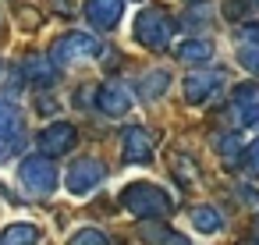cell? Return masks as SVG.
I'll return each instance as SVG.
<instances>
[{
	"mask_svg": "<svg viewBox=\"0 0 259 245\" xmlns=\"http://www.w3.org/2000/svg\"><path fill=\"white\" fill-rule=\"evenodd\" d=\"M121 202H124V210L135 213L139 220H160V217H167V213L174 210L170 192H163V188L153 185V181H132V185H124V188H121Z\"/></svg>",
	"mask_w": 259,
	"mask_h": 245,
	"instance_id": "cell-1",
	"label": "cell"
},
{
	"mask_svg": "<svg viewBox=\"0 0 259 245\" xmlns=\"http://www.w3.org/2000/svg\"><path fill=\"white\" fill-rule=\"evenodd\" d=\"M135 39H139V47H146V50H163L170 39H174V32H178V22H174V15L167 11V8H160V4H149V8H142L139 15H135Z\"/></svg>",
	"mask_w": 259,
	"mask_h": 245,
	"instance_id": "cell-2",
	"label": "cell"
},
{
	"mask_svg": "<svg viewBox=\"0 0 259 245\" xmlns=\"http://www.w3.org/2000/svg\"><path fill=\"white\" fill-rule=\"evenodd\" d=\"M100 54H103V43H100L93 32H64L61 39H54L47 61L61 71V68H75V64L96 61Z\"/></svg>",
	"mask_w": 259,
	"mask_h": 245,
	"instance_id": "cell-3",
	"label": "cell"
},
{
	"mask_svg": "<svg viewBox=\"0 0 259 245\" xmlns=\"http://www.w3.org/2000/svg\"><path fill=\"white\" fill-rule=\"evenodd\" d=\"M18 181H22V188L29 192V195H36V199H47V195H54V188H57V181H61V171H57V164L50 160V156H25L22 164H18Z\"/></svg>",
	"mask_w": 259,
	"mask_h": 245,
	"instance_id": "cell-4",
	"label": "cell"
},
{
	"mask_svg": "<svg viewBox=\"0 0 259 245\" xmlns=\"http://www.w3.org/2000/svg\"><path fill=\"white\" fill-rule=\"evenodd\" d=\"M220 117H224V125H231V132H234V128H245V125H255V121H259V86H255V82L234 86V93H231V100L224 103Z\"/></svg>",
	"mask_w": 259,
	"mask_h": 245,
	"instance_id": "cell-5",
	"label": "cell"
},
{
	"mask_svg": "<svg viewBox=\"0 0 259 245\" xmlns=\"http://www.w3.org/2000/svg\"><path fill=\"white\" fill-rule=\"evenodd\" d=\"M103 178H107V167H103V160H96V156H78V160L64 171V185H68L71 195H89L93 188H100Z\"/></svg>",
	"mask_w": 259,
	"mask_h": 245,
	"instance_id": "cell-6",
	"label": "cell"
},
{
	"mask_svg": "<svg viewBox=\"0 0 259 245\" xmlns=\"http://www.w3.org/2000/svg\"><path fill=\"white\" fill-rule=\"evenodd\" d=\"M224 86H227V71H220V68L195 71V75L185 78V100H188L192 107H202V103H209Z\"/></svg>",
	"mask_w": 259,
	"mask_h": 245,
	"instance_id": "cell-7",
	"label": "cell"
},
{
	"mask_svg": "<svg viewBox=\"0 0 259 245\" xmlns=\"http://www.w3.org/2000/svg\"><path fill=\"white\" fill-rule=\"evenodd\" d=\"M36 146H39V156H64L78 146V132L68 121H54L36 135Z\"/></svg>",
	"mask_w": 259,
	"mask_h": 245,
	"instance_id": "cell-8",
	"label": "cell"
},
{
	"mask_svg": "<svg viewBox=\"0 0 259 245\" xmlns=\"http://www.w3.org/2000/svg\"><path fill=\"white\" fill-rule=\"evenodd\" d=\"M121 156L128 164H146L153 156V132L139 128V125H128L121 132Z\"/></svg>",
	"mask_w": 259,
	"mask_h": 245,
	"instance_id": "cell-9",
	"label": "cell"
},
{
	"mask_svg": "<svg viewBox=\"0 0 259 245\" xmlns=\"http://www.w3.org/2000/svg\"><path fill=\"white\" fill-rule=\"evenodd\" d=\"M82 11H85V22L96 32H110L124 15V0H85Z\"/></svg>",
	"mask_w": 259,
	"mask_h": 245,
	"instance_id": "cell-10",
	"label": "cell"
},
{
	"mask_svg": "<svg viewBox=\"0 0 259 245\" xmlns=\"http://www.w3.org/2000/svg\"><path fill=\"white\" fill-rule=\"evenodd\" d=\"M96 107H100V114H107V117L128 114V110H132V93H128V86H121V82H103V86L96 89Z\"/></svg>",
	"mask_w": 259,
	"mask_h": 245,
	"instance_id": "cell-11",
	"label": "cell"
},
{
	"mask_svg": "<svg viewBox=\"0 0 259 245\" xmlns=\"http://www.w3.org/2000/svg\"><path fill=\"white\" fill-rule=\"evenodd\" d=\"M139 238H142L146 245H188L185 234H178L174 227H167V224H160V220H142V224H139Z\"/></svg>",
	"mask_w": 259,
	"mask_h": 245,
	"instance_id": "cell-12",
	"label": "cell"
},
{
	"mask_svg": "<svg viewBox=\"0 0 259 245\" xmlns=\"http://www.w3.org/2000/svg\"><path fill=\"white\" fill-rule=\"evenodd\" d=\"M170 82H174V78H170L167 68H149V71L139 78V93H142L146 103H153V100H160V96L170 89Z\"/></svg>",
	"mask_w": 259,
	"mask_h": 245,
	"instance_id": "cell-13",
	"label": "cell"
},
{
	"mask_svg": "<svg viewBox=\"0 0 259 245\" xmlns=\"http://www.w3.org/2000/svg\"><path fill=\"white\" fill-rule=\"evenodd\" d=\"M43 241V231L29 220H18V224H8L0 231V245H39Z\"/></svg>",
	"mask_w": 259,
	"mask_h": 245,
	"instance_id": "cell-14",
	"label": "cell"
},
{
	"mask_svg": "<svg viewBox=\"0 0 259 245\" xmlns=\"http://www.w3.org/2000/svg\"><path fill=\"white\" fill-rule=\"evenodd\" d=\"M178 61H185V64H206L209 57H213V43L209 39H185V43H178Z\"/></svg>",
	"mask_w": 259,
	"mask_h": 245,
	"instance_id": "cell-15",
	"label": "cell"
},
{
	"mask_svg": "<svg viewBox=\"0 0 259 245\" xmlns=\"http://www.w3.org/2000/svg\"><path fill=\"white\" fill-rule=\"evenodd\" d=\"M188 217H192V227L202 231V234H217V231L224 227V217H220L217 206H192Z\"/></svg>",
	"mask_w": 259,
	"mask_h": 245,
	"instance_id": "cell-16",
	"label": "cell"
},
{
	"mask_svg": "<svg viewBox=\"0 0 259 245\" xmlns=\"http://www.w3.org/2000/svg\"><path fill=\"white\" fill-rule=\"evenodd\" d=\"M213 149H217V153H220V160H224V164H231V167H234V164L241 160V153H245V146H241V135H238V132H220V135L213 139Z\"/></svg>",
	"mask_w": 259,
	"mask_h": 245,
	"instance_id": "cell-17",
	"label": "cell"
},
{
	"mask_svg": "<svg viewBox=\"0 0 259 245\" xmlns=\"http://www.w3.org/2000/svg\"><path fill=\"white\" fill-rule=\"evenodd\" d=\"M22 128H25L22 110L15 103H0V139H15V135H22Z\"/></svg>",
	"mask_w": 259,
	"mask_h": 245,
	"instance_id": "cell-18",
	"label": "cell"
},
{
	"mask_svg": "<svg viewBox=\"0 0 259 245\" xmlns=\"http://www.w3.org/2000/svg\"><path fill=\"white\" fill-rule=\"evenodd\" d=\"M22 71L32 78V82H39V86H50L54 78H57V68L47 61V57H25V64H22Z\"/></svg>",
	"mask_w": 259,
	"mask_h": 245,
	"instance_id": "cell-19",
	"label": "cell"
},
{
	"mask_svg": "<svg viewBox=\"0 0 259 245\" xmlns=\"http://www.w3.org/2000/svg\"><path fill=\"white\" fill-rule=\"evenodd\" d=\"M209 18H213V8L206 4V0H195V4H188V8H185L181 25H185V29H195V25H206Z\"/></svg>",
	"mask_w": 259,
	"mask_h": 245,
	"instance_id": "cell-20",
	"label": "cell"
},
{
	"mask_svg": "<svg viewBox=\"0 0 259 245\" xmlns=\"http://www.w3.org/2000/svg\"><path fill=\"white\" fill-rule=\"evenodd\" d=\"M234 39H238V47H245V50H259V22H241V25L234 29Z\"/></svg>",
	"mask_w": 259,
	"mask_h": 245,
	"instance_id": "cell-21",
	"label": "cell"
},
{
	"mask_svg": "<svg viewBox=\"0 0 259 245\" xmlns=\"http://www.w3.org/2000/svg\"><path fill=\"white\" fill-rule=\"evenodd\" d=\"M68 245H114L100 227H82V231H75V238H68Z\"/></svg>",
	"mask_w": 259,
	"mask_h": 245,
	"instance_id": "cell-22",
	"label": "cell"
},
{
	"mask_svg": "<svg viewBox=\"0 0 259 245\" xmlns=\"http://www.w3.org/2000/svg\"><path fill=\"white\" fill-rule=\"evenodd\" d=\"M170 167H174V178H178L181 185H195V181H199L195 164H192L188 156H174V160H170Z\"/></svg>",
	"mask_w": 259,
	"mask_h": 245,
	"instance_id": "cell-23",
	"label": "cell"
},
{
	"mask_svg": "<svg viewBox=\"0 0 259 245\" xmlns=\"http://www.w3.org/2000/svg\"><path fill=\"white\" fill-rule=\"evenodd\" d=\"M238 167H241V171H245L248 178H259V139L245 146V153H241V160H238Z\"/></svg>",
	"mask_w": 259,
	"mask_h": 245,
	"instance_id": "cell-24",
	"label": "cell"
},
{
	"mask_svg": "<svg viewBox=\"0 0 259 245\" xmlns=\"http://www.w3.org/2000/svg\"><path fill=\"white\" fill-rule=\"evenodd\" d=\"M25 149V135H15V139H0V164L4 160H11V156H18Z\"/></svg>",
	"mask_w": 259,
	"mask_h": 245,
	"instance_id": "cell-25",
	"label": "cell"
},
{
	"mask_svg": "<svg viewBox=\"0 0 259 245\" xmlns=\"http://www.w3.org/2000/svg\"><path fill=\"white\" fill-rule=\"evenodd\" d=\"M238 64L248 68V71H259V50H245V47H238Z\"/></svg>",
	"mask_w": 259,
	"mask_h": 245,
	"instance_id": "cell-26",
	"label": "cell"
},
{
	"mask_svg": "<svg viewBox=\"0 0 259 245\" xmlns=\"http://www.w3.org/2000/svg\"><path fill=\"white\" fill-rule=\"evenodd\" d=\"M238 245H259V217H255V224L248 227V234H245V238H241Z\"/></svg>",
	"mask_w": 259,
	"mask_h": 245,
	"instance_id": "cell-27",
	"label": "cell"
},
{
	"mask_svg": "<svg viewBox=\"0 0 259 245\" xmlns=\"http://www.w3.org/2000/svg\"><path fill=\"white\" fill-rule=\"evenodd\" d=\"M238 192L245 195V202H248L252 210H259V192H255V188H238Z\"/></svg>",
	"mask_w": 259,
	"mask_h": 245,
	"instance_id": "cell-28",
	"label": "cell"
},
{
	"mask_svg": "<svg viewBox=\"0 0 259 245\" xmlns=\"http://www.w3.org/2000/svg\"><path fill=\"white\" fill-rule=\"evenodd\" d=\"M255 128H259V121H255Z\"/></svg>",
	"mask_w": 259,
	"mask_h": 245,
	"instance_id": "cell-29",
	"label": "cell"
}]
</instances>
